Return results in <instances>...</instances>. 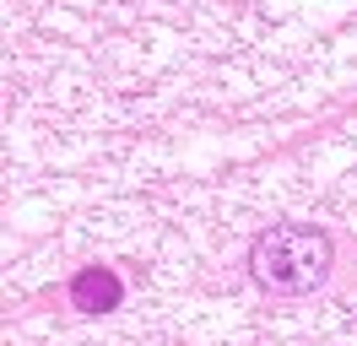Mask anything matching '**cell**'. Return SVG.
I'll return each instance as SVG.
<instances>
[{"label":"cell","instance_id":"1","mask_svg":"<svg viewBox=\"0 0 357 346\" xmlns=\"http://www.w3.org/2000/svg\"><path fill=\"white\" fill-rule=\"evenodd\" d=\"M331 233L314 222H276L249 243V276L276 298H303L331 276Z\"/></svg>","mask_w":357,"mask_h":346}]
</instances>
